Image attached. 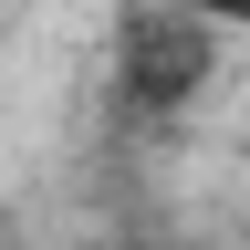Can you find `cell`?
Instances as JSON below:
<instances>
[{
	"instance_id": "6da1fadb",
	"label": "cell",
	"mask_w": 250,
	"mask_h": 250,
	"mask_svg": "<svg viewBox=\"0 0 250 250\" xmlns=\"http://www.w3.org/2000/svg\"><path fill=\"white\" fill-rule=\"evenodd\" d=\"M208 83H219V31H208L198 11H177V0H136V11L115 21V115L167 125V115L198 104Z\"/></svg>"
},
{
	"instance_id": "7a4b0ae2",
	"label": "cell",
	"mask_w": 250,
	"mask_h": 250,
	"mask_svg": "<svg viewBox=\"0 0 250 250\" xmlns=\"http://www.w3.org/2000/svg\"><path fill=\"white\" fill-rule=\"evenodd\" d=\"M177 11H198L208 31H250V0H177Z\"/></svg>"
}]
</instances>
